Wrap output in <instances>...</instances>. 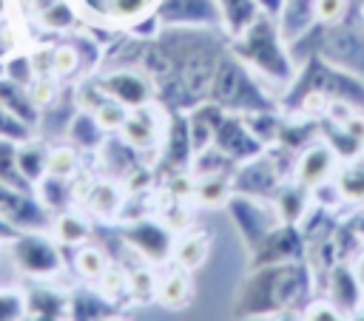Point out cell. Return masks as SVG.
<instances>
[{
	"instance_id": "6da1fadb",
	"label": "cell",
	"mask_w": 364,
	"mask_h": 321,
	"mask_svg": "<svg viewBox=\"0 0 364 321\" xmlns=\"http://www.w3.org/2000/svg\"><path fill=\"white\" fill-rule=\"evenodd\" d=\"M310 290V273L304 264L279 261L262 264L242 284L236 295V315H267L276 310L296 307Z\"/></svg>"
},
{
	"instance_id": "7a4b0ae2",
	"label": "cell",
	"mask_w": 364,
	"mask_h": 321,
	"mask_svg": "<svg viewBox=\"0 0 364 321\" xmlns=\"http://www.w3.org/2000/svg\"><path fill=\"white\" fill-rule=\"evenodd\" d=\"M245 40L236 45V51L250 60L262 74H267L276 82H290L293 77V65L287 60V54L279 45V31L273 28V23L267 17H256V23L242 34Z\"/></svg>"
},
{
	"instance_id": "3957f363",
	"label": "cell",
	"mask_w": 364,
	"mask_h": 321,
	"mask_svg": "<svg viewBox=\"0 0 364 321\" xmlns=\"http://www.w3.org/2000/svg\"><path fill=\"white\" fill-rule=\"evenodd\" d=\"M216 54L205 45H196L185 51L182 65H179V85L191 99H202L210 94L213 85V71H216Z\"/></svg>"
},
{
	"instance_id": "277c9868",
	"label": "cell",
	"mask_w": 364,
	"mask_h": 321,
	"mask_svg": "<svg viewBox=\"0 0 364 321\" xmlns=\"http://www.w3.org/2000/svg\"><path fill=\"white\" fill-rule=\"evenodd\" d=\"M0 216L17 230H40L46 227V213L43 207L28 196V190H20V187H11L6 182H0Z\"/></svg>"
},
{
	"instance_id": "5b68a950",
	"label": "cell",
	"mask_w": 364,
	"mask_h": 321,
	"mask_svg": "<svg viewBox=\"0 0 364 321\" xmlns=\"http://www.w3.org/2000/svg\"><path fill=\"white\" fill-rule=\"evenodd\" d=\"M299 256H301V239H299L293 222H287L282 227H270L267 236L253 247V267L296 261Z\"/></svg>"
},
{
	"instance_id": "8992f818",
	"label": "cell",
	"mask_w": 364,
	"mask_h": 321,
	"mask_svg": "<svg viewBox=\"0 0 364 321\" xmlns=\"http://www.w3.org/2000/svg\"><path fill=\"white\" fill-rule=\"evenodd\" d=\"M228 210H230V216H233L239 233L245 236L247 247L253 250V247L267 236V230H270V213H267L262 205H256L253 199H247V193L230 196V199H228Z\"/></svg>"
},
{
	"instance_id": "52a82bcc",
	"label": "cell",
	"mask_w": 364,
	"mask_h": 321,
	"mask_svg": "<svg viewBox=\"0 0 364 321\" xmlns=\"http://www.w3.org/2000/svg\"><path fill=\"white\" fill-rule=\"evenodd\" d=\"M122 239L151 261H165L173 253L171 233L156 222H134L122 230Z\"/></svg>"
},
{
	"instance_id": "ba28073f",
	"label": "cell",
	"mask_w": 364,
	"mask_h": 321,
	"mask_svg": "<svg viewBox=\"0 0 364 321\" xmlns=\"http://www.w3.org/2000/svg\"><path fill=\"white\" fill-rule=\"evenodd\" d=\"M216 0H162L156 6L159 23H185V26H213L219 23Z\"/></svg>"
},
{
	"instance_id": "9c48e42d",
	"label": "cell",
	"mask_w": 364,
	"mask_h": 321,
	"mask_svg": "<svg viewBox=\"0 0 364 321\" xmlns=\"http://www.w3.org/2000/svg\"><path fill=\"white\" fill-rule=\"evenodd\" d=\"M213 145L228 156V159H253L262 151V142L250 134V128L245 125V119L239 116H225L216 128V139Z\"/></svg>"
},
{
	"instance_id": "30bf717a",
	"label": "cell",
	"mask_w": 364,
	"mask_h": 321,
	"mask_svg": "<svg viewBox=\"0 0 364 321\" xmlns=\"http://www.w3.org/2000/svg\"><path fill=\"white\" fill-rule=\"evenodd\" d=\"M11 253L17 259V264L31 273V276H51L60 270V253L54 244H48L46 239L37 236H23L11 244Z\"/></svg>"
},
{
	"instance_id": "8fae6325",
	"label": "cell",
	"mask_w": 364,
	"mask_h": 321,
	"mask_svg": "<svg viewBox=\"0 0 364 321\" xmlns=\"http://www.w3.org/2000/svg\"><path fill=\"white\" fill-rule=\"evenodd\" d=\"M321 51L336 60V62H344V65H361L364 62V40L358 37V31L347 23H338V26H330L321 31V40H318Z\"/></svg>"
},
{
	"instance_id": "7c38bea8",
	"label": "cell",
	"mask_w": 364,
	"mask_h": 321,
	"mask_svg": "<svg viewBox=\"0 0 364 321\" xmlns=\"http://www.w3.org/2000/svg\"><path fill=\"white\" fill-rule=\"evenodd\" d=\"M276 179H279V170H276L273 159L270 156H253V159H245V168L236 173L233 187L239 193H247V196H264V193H273Z\"/></svg>"
},
{
	"instance_id": "4fadbf2b",
	"label": "cell",
	"mask_w": 364,
	"mask_h": 321,
	"mask_svg": "<svg viewBox=\"0 0 364 321\" xmlns=\"http://www.w3.org/2000/svg\"><path fill=\"white\" fill-rule=\"evenodd\" d=\"M327 290H330V301L336 304V310L341 315H353L361 304V281L358 276L347 267V264H336L327 276Z\"/></svg>"
},
{
	"instance_id": "5bb4252c",
	"label": "cell",
	"mask_w": 364,
	"mask_h": 321,
	"mask_svg": "<svg viewBox=\"0 0 364 321\" xmlns=\"http://www.w3.org/2000/svg\"><path fill=\"white\" fill-rule=\"evenodd\" d=\"M245 80H247V74L236 57H219L216 71H213V85H210L213 102H219L222 108H233Z\"/></svg>"
},
{
	"instance_id": "9a60e30c",
	"label": "cell",
	"mask_w": 364,
	"mask_h": 321,
	"mask_svg": "<svg viewBox=\"0 0 364 321\" xmlns=\"http://www.w3.org/2000/svg\"><path fill=\"white\" fill-rule=\"evenodd\" d=\"M100 85H102V91H105L108 97L119 99V102L128 105V108H139V105H145L148 97H151V85H148L142 77L131 74V71H111Z\"/></svg>"
},
{
	"instance_id": "2e32d148",
	"label": "cell",
	"mask_w": 364,
	"mask_h": 321,
	"mask_svg": "<svg viewBox=\"0 0 364 321\" xmlns=\"http://www.w3.org/2000/svg\"><path fill=\"white\" fill-rule=\"evenodd\" d=\"M279 17H282L279 37H282L284 43H296L299 37H304V34L313 28V20L318 17L316 0H284Z\"/></svg>"
},
{
	"instance_id": "e0dca14e",
	"label": "cell",
	"mask_w": 364,
	"mask_h": 321,
	"mask_svg": "<svg viewBox=\"0 0 364 321\" xmlns=\"http://www.w3.org/2000/svg\"><path fill=\"white\" fill-rule=\"evenodd\" d=\"M222 119H225V116H222V105H219V102H213V105H202V108H196V111L191 114L188 128H191V145H193V153H199V151H205V148L213 145V139H216V128H219Z\"/></svg>"
},
{
	"instance_id": "ac0fdd59",
	"label": "cell",
	"mask_w": 364,
	"mask_h": 321,
	"mask_svg": "<svg viewBox=\"0 0 364 321\" xmlns=\"http://www.w3.org/2000/svg\"><path fill=\"white\" fill-rule=\"evenodd\" d=\"M219 14L233 37H242L259 17V3L256 0H216Z\"/></svg>"
},
{
	"instance_id": "d6986e66",
	"label": "cell",
	"mask_w": 364,
	"mask_h": 321,
	"mask_svg": "<svg viewBox=\"0 0 364 321\" xmlns=\"http://www.w3.org/2000/svg\"><path fill=\"white\" fill-rule=\"evenodd\" d=\"M122 136H125V142L131 148H148L156 139V119H154V114L145 105L134 108V114H128L125 122H122Z\"/></svg>"
},
{
	"instance_id": "ffe728a7",
	"label": "cell",
	"mask_w": 364,
	"mask_h": 321,
	"mask_svg": "<svg viewBox=\"0 0 364 321\" xmlns=\"http://www.w3.org/2000/svg\"><path fill=\"white\" fill-rule=\"evenodd\" d=\"M0 102H3L17 119H23L26 125H34V122H37V102L23 91L20 82H14V80H0Z\"/></svg>"
},
{
	"instance_id": "44dd1931",
	"label": "cell",
	"mask_w": 364,
	"mask_h": 321,
	"mask_svg": "<svg viewBox=\"0 0 364 321\" xmlns=\"http://www.w3.org/2000/svg\"><path fill=\"white\" fill-rule=\"evenodd\" d=\"M330 168H333V153L327 148H310L299 159V185L301 187H316L318 182L327 179Z\"/></svg>"
},
{
	"instance_id": "7402d4cb",
	"label": "cell",
	"mask_w": 364,
	"mask_h": 321,
	"mask_svg": "<svg viewBox=\"0 0 364 321\" xmlns=\"http://www.w3.org/2000/svg\"><path fill=\"white\" fill-rule=\"evenodd\" d=\"M17 168L28 182H40L48 173V151L40 142H23L17 148Z\"/></svg>"
},
{
	"instance_id": "603a6c76",
	"label": "cell",
	"mask_w": 364,
	"mask_h": 321,
	"mask_svg": "<svg viewBox=\"0 0 364 321\" xmlns=\"http://www.w3.org/2000/svg\"><path fill=\"white\" fill-rule=\"evenodd\" d=\"M63 310H68L65 298L57 295L54 290H31L26 295V315H34V318H60Z\"/></svg>"
},
{
	"instance_id": "cb8c5ba5",
	"label": "cell",
	"mask_w": 364,
	"mask_h": 321,
	"mask_svg": "<svg viewBox=\"0 0 364 321\" xmlns=\"http://www.w3.org/2000/svg\"><path fill=\"white\" fill-rule=\"evenodd\" d=\"M173 256H176V264L191 270V267H199L208 256V233L202 230H193L188 233L176 247H173Z\"/></svg>"
},
{
	"instance_id": "d4e9b609",
	"label": "cell",
	"mask_w": 364,
	"mask_h": 321,
	"mask_svg": "<svg viewBox=\"0 0 364 321\" xmlns=\"http://www.w3.org/2000/svg\"><path fill=\"white\" fill-rule=\"evenodd\" d=\"M193 145H191V128L182 116H173L171 128H168V159L173 165H185L191 156Z\"/></svg>"
},
{
	"instance_id": "484cf974",
	"label": "cell",
	"mask_w": 364,
	"mask_h": 321,
	"mask_svg": "<svg viewBox=\"0 0 364 321\" xmlns=\"http://www.w3.org/2000/svg\"><path fill=\"white\" fill-rule=\"evenodd\" d=\"M85 202H88V207H91L97 216L108 219V216H114V213L119 210L122 196H119L117 185H111V182H94V187H91V193H88Z\"/></svg>"
},
{
	"instance_id": "4316f807",
	"label": "cell",
	"mask_w": 364,
	"mask_h": 321,
	"mask_svg": "<svg viewBox=\"0 0 364 321\" xmlns=\"http://www.w3.org/2000/svg\"><path fill=\"white\" fill-rule=\"evenodd\" d=\"M0 182H6L11 187H20V190H28V179L17 168L14 139H6V136H0Z\"/></svg>"
},
{
	"instance_id": "83f0119b",
	"label": "cell",
	"mask_w": 364,
	"mask_h": 321,
	"mask_svg": "<svg viewBox=\"0 0 364 321\" xmlns=\"http://www.w3.org/2000/svg\"><path fill=\"white\" fill-rule=\"evenodd\" d=\"M142 65H145V71H148L156 82H162V80H168V77L173 74V54H171L165 45L151 43V45H145Z\"/></svg>"
},
{
	"instance_id": "f1b7e54d",
	"label": "cell",
	"mask_w": 364,
	"mask_h": 321,
	"mask_svg": "<svg viewBox=\"0 0 364 321\" xmlns=\"http://www.w3.org/2000/svg\"><path fill=\"white\" fill-rule=\"evenodd\" d=\"M191 295V284H188V276L182 270H173L162 284H159V301L165 307H182Z\"/></svg>"
},
{
	"instance_id": "f546056e",
	"label": "cell",
	"mask_w": 364,
	"mask_h": 321,
	"mask_svg": "<svg viewBox=\"0 0 364 321\" xmlns=\"http://www.w3.org/2000/svg\"><path fill=\"white\" fill-rule=\"evenodd\" d=\"M245 125L250 128V134L264 145V142H270V139H276L279 134H282V125H279V119L267 111V108H259V111H250L247 116H245Z\"/></svg>"
},
{
	"instance_id": "4dcf8cb0",
	"label": "cell",
	"mask_w": 364,
	"mask_h": 321,
	"mask_svg": "<svg viewBox=\"0 0 364 321\" xmlns=\"http://www.w3.org/2000/svg\"><path fill=\"white\" fill-rule=\"evenodd\" d=\"M74 270L82 276V278H100L105 270H108V264H105V256L97 250V247H80L77 253H74Z\"/></svg>"
},
{
	"instance_id": "1f68e13d",
	"label": "cell",
	"mask_w": 364,
	"mask_h": 321,
	"mask_svg": "<svg viewBox=\"0 0 364 321\" xmlns=\"http://www.w3.org/2000/svg\"><path fill=\"white\" fill-rule=\"evenodd\" d=\"M68 315L71 318H102V315H108V304L102 301V298H97V295H91V293H77L74 298H71V304H68Z\"/></svg>"
},
{
	"instance_id": "d6a6232c",
	"label": "cell",
	"mask_w": 364,
	"mask_h": 321,
	"mask_svg": "<svg viewBox=\"0 0 364 321\" xmlns=\"http://www.w3.org/2000/svg\"><path fill=\"white\" fill-rule=\"evenodd\" d=\"M125 108L128 105H122L119 99H102L100 102V108L94 111V116H97V122L102 125V131H117V128H122V122H125Z\"/></svg>"
},
{
	"instance_id": "836d02e7",
	"label": "cell",
	"mask_w": 364,
	"mask_h": 321,
	"mask_svg": "<svg viewBox=\"0 0 364 321\" xmlns=\"http://www.w3.org/2000/svg\"><path fill=\"white\" fill-rule=\"evenodd\" d=\"M71 136H74L80 145H97L100 136H102V125H100L97 116H91V114H77L74 122H71Z\"/></svg>"
},
{
	"instance_id": "e575fe53",
	"label": "cell",
	"mask_w": 364,
	"mask_h": 321,
	"mask_svg": "<svg viewBox=\"0 0 364 321\" xmlns=\"http://www.w3.org/2000/svg\"><path fill=\"white\" fill-rule=\"evenodd\" d=\"M40 23L48 26V28H68L74 23V11L68 3L63 0H51L48 6L40 9Z\"/></svg>"
},
{
	"instance_id": "d590c367",
	"label": "cell",
	"mask_w": 364,
	"mask_h": 321,
	"mask_svg": "<svg viewBox=\"0 0 364 321\" xmlns=\"http://www.w3.org/2000/svg\"><path fill=\"white\" fill-rule=\"evenodd\" d=\"M336 182H338V190H341L344 199H355V202L364 199V168H361V165L344 168Z\"/></svg>"
},
{
	"instance_id": "8d00e7d4",
	"label": "cell",
	"mask_w": 364,
	"mask_h": 321,
	"mask_svg": "<svg viewBox=\"0 0 364 321\" xmlns=\"http://www.w3.org/2000/svg\"><path fill=\"white\" fill-rule=\"evenodd\" d=\"M196 199L202 205H222V202H228V182L222 176H213V173L205 176L199 182V187H196Z\"/></svg>"
},
{
	"instance_id": "74e56055",
	"label": "cell",
	"mask_w": 364,
	"mask_h": 321,
	"mask_svg": "<svg viewBox=\"0 0 364 321\" xmlns=\"http://www.w3.org/2000/svg\"><path fill=\"white\" fill-rule=\"evenodd\" d=\"M77 170V153L71 148H54L48 151V173L68 179Z\"/></svg>"
},
{
	"instance_id": "f35d334b",
	"label": "cell",
	"mask_w": 364,
	"mask_h": 321,
	"mask_svg": "<svg viewBox=\"0 0 364 321\" xmlns=\"http://www.w3.org/2000/svg\"><path fill=\"white\" fill-rule=\"evenodd\" d=\"M276 199H279V216L284 222H296L301 216V210H304V193L299 187H284Z\"/></svg>"
},
{
	"instance_id": "ab89813d",
	"label": "cell",
	"mask_w": 364,
	"mask_h": 321,
	"mask_svg": "<svg viewBox=\"0 0 364 321\" xmlns=\"http://www.w3.org/2000/svg\"><path fill=\"white\" fill-rule=\"evenodd\" d=\"M324 136H327V139H330V145H333L330 151H336V153H341V156H353V153L358 151V145H361V142H358L347 128H344V131H338L333 122H330V125L324 122Z\"/></svg>"
},
{
	"instance_id": "60d3db41",
	"label": "cell",
	"mask_w": 364,
	"mask_h": 321,
	"mask_svg": "<svg viewBox=\"0 0 364 321\" xmlns=\"http://www.w3.org/2000/svg\"><path fill=\"white\" fill-rule=\"evenodd\" d=\"M43 185H40V196H43V202L48 205V207H63L65 205V196H71V190H65V185H63V176H43L40 179Z\"/></svg>"
},
{
	"instance_id": "b9f144b4",
	"label": "cell",
	"mask_w": 364,
	"mask_h": 321,
	"mask_svg": "<svg viewBox=\"0 0 364 321\" xmlns=\"http://www.w3.org/2000/svg\"><path fill=\"white\" fill-rule=\"evenodd\" d=\"M85 236H88V224H85L82 219H77V216H63V219L57 222V239H60V241H65V244H80V241H85Z\"/></svg>"
},
{
	"instance_id": "7bdbcfd3",
	"label": "cell",
	"mask_w": 364,
	"mask_h": 321,
	"mask_svg": "<svg viewBox=\"0 0 364 321\" xmlns=\"http://www.w3.org/2000/svg\"><path fill=\"white\" fill-rule=\"evenodd\" d=\"M128 287H131L134 298H139V301H148V298H154V293H159L154 273H151V270H145V267H139V270H134V273H131Z\"/></svg>"
},
{
	"instance_id": "ee69618b",
	"label": "cell",
	"mask_w": 364,
	"mask_h": 321,
	"mask_svg": "<svg viewBox=\"0 0 364 321\" xmlns=\"http://www.w3.org/2000/svg\"><path fill=\"white\" fill-rule=\"evenodd\" d=\"M26 315V295L17 290H0V321H17Z\"/></svg>"
},
{
	"instance_id": "f6af8a7d",
	"label": "cell",
	"mask_w": 364,
	"mask_h": 321,
	"mask_svg": "<svg viewBox=\"0 0 364 321\" xmlns=\"http://www.w3.org/2000/svg\"><path fill=\"white\" fill-rule=\"evenodd\" d=\"M0 136H6V139H20V142H26L28 139V125L23 122V119H17L3 102H0Z\"/></svg>"
},
{
	"instance_id": "bcb514c9",
	"label": "cell",
	"mask_w": 364,
	"mask_h": 321,
	"mask_svg": "<svg viewBox=\"0 0 364 321\" xmlns=\"http://www.w3.org/2000/svg\"><path fill=\"white\" fill-rule=\"evenodd\" d=\"M6 71H9V80L20 82V85H31L34 80V65H31V57H11L6 62Z\"/></svg>"
},
{
	"instance_id": "7dc6e473",
	"label": "cell",
	"mask_w": 364,
	"mask_h": 321,
	"mask_svg": "<svg viewBox=\"0 0 364 321\" xmlns=\"http://www.w3.org/2000/svg\"><path fill=\"white\" fill-rule=\"evenodd\" d=\"M77 65H80V51L74 45L54 48V74H71Z\"/></svg>"
},
{
	"instance_id": "c3c4849f",
	"label": "cell",
	"mask_w": 364,
	"mask_h": 321,
	"mask_svg": "<svg viewBox=\"0 0 364 321\" xmlns=\"http://www.w3.org/2000/svg\"><path fill=\"white\" fill-rule=\"evenodd\" d=\"M125 287H128V281H125V273H122V270L108 267V270L100 276V290L108 293V295H117V293H122Z\"/></svg>"
},
{
	"instance_id": "681fc988",
	"label": "cell",
	"mask_w": 364,
	"mask_h": 321,
	"mask_svg": "<svg viewBox=\"0 0 364 321\" xmlns=\"http://www.w3.org/2000/svg\"><path fill=\"white\" fill-rule=\"evenodd\" d=\"M301 315H304V318H313V321H336V318H341V312L336 310L333 301H316V304L304 307Z\"/></svg>"
},
{
	"instance_id": "f907efd6",
	"label": "cell",
	"mask_w": 364,
	"mask_h": 321,
	"mask_svg": "<svg viewBox=\"0 0 364 321\" xmlns=\"http://www.w3.org/2000/svg\"><path fill=\"white\" fill-rule=\"evenodd\" d=\"M151 0H111V14L114 17H139L148 9Z\"/></svg>"
},
{
	"instance_id": "816d5d0a",
	"label": "cell",
	"mask_w": 364,
	"mask_h": 321,
	"mask_svg": "<svg viewBox=\"0 0 364 321\" xmlns=\"http://www.w3.org/2000/svg\"><path fill=\"white\" fill-rule=\"evenodd\" d=\"M344 3H347V0H316V11H318V17H321V20L333 23V20H338V17H341Z\"/></svg>"
},
{
	"instance_id": "f5cc1de1",
	"label": "cell",
	"mask_w": 364,
	"mask_h": 321,
	"mask_svg": "<svg viewBox=\"0 0 364 321\" xmlns=\"http://www.w3.org/2000/svg\"><path fill=\"white\" fill-rule=\"evenodd\" d=\"M34 88H31V99L37 102V105H46L48 99H51V94H54V85L46 80V77H40L37 82H31Z\"/></svg>"
},
{
	"instance_id": "db71d44e",
	"label": "cell",
	"mask_w": 364,
	"mask_h": 321,
	"mask_svg": "<svg viewBox=\"0 0 364 321\" xmlns=\"http://www.w3.org/2000/svg\"><path fill=\"white\" fill-rule=\"evenodd\" d=\"M31 65H34V74H51L54 71V51H37L31 57Z\"/></svg>"
},
{
	"instance_id": "11a10c76",
	"label": "cell",
	"mask_w": 364,
	"mask_h": 321,
	"mask_svg": "<svg viewBox=\"0 0 364 321\" xmlns=\"http://www.w3.org/2000/svg\"><path fill=\"white\" fill-rule=\"evenodd\" d=\"M102 99H105V97H102V85H100V88H85V91L80 94V105H85L88 111H97Z\"/></svg>"
},
{
	"instance_id": "9f6ffc18",
	"label": "cell",
	"mask_w": 364,
	"mask_h": 321,
	"mask_svg": "<svg viewBox=\"0 0 364 321\" xmlns=\"http://www.w3.org/2000/svg\"><path fill=\"white\" fill-rule=\"evenodd\" d=\"M344 128H347L358 142H364V119H358V116H353V114H350V116L344 119Z\"/></svg>"
},
{
	"instance_id": "6f0895ef",
	"label": "cell",
	"mask_w": 364,
	"mask_h": 321,
	"mask_svg": "<svg viewBox=\"0 0 364 321\" xmlns=\"http://www.w3.org/2000/svg\"><path fill=\"white\" fill-rule=\"evenodd\" d=\"M256 3H259V9L267 11V14H279L282 6H284V0H256Z\"/></svg>"
},
{
	"instance_id": "680465c9",
	"label": "cell",
	"mask_w": 364,
	"mask_h": 321,
	"mask_svg": "<svg viewBox=\"0 0 364 321\" xmlns=\"http://www.w3.org/2000/svg\"><path fill=\"white\" fill-rule=\"evenodd\" d=\"M9 236H14V227L0 216V239H9Z\"/></svg>"
},
{
	"instance_id": "91938a15",
	"label": "cell",
	"mask_w": 364,
	"mask_h": 321,
	"mask_svg": "<svg viewBox=\"0 0 364 321\" xmlns=\"http://www.w3.org/2000/svg\"><path fill=\"white\" fill-rule=\"evenodd\" d=\"M355 276H358V281H361V287H364V256H361L358 264H355Z\"/></svg>"
},
{
	"instance_id": "94428289",
	"label": "cell",
	"mask_w": 364,
	"mask_h": 321,
	"mask_svg": "<svg viewBox=\"0 0 364 321\" xmlns=\"http://www.w3.org/2000/svg\"><path fill=\"white\" fill-rule=\"evenodd\" d=\"M3 11H6V0H0V14H3Z\"/></svg>"
}]
</instances>
